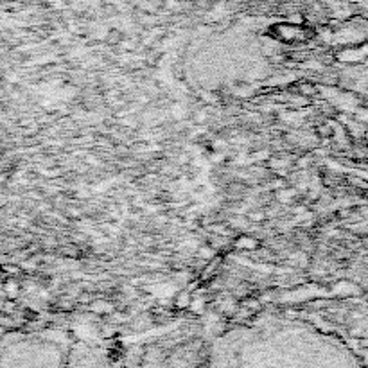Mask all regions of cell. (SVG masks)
<instances>
[{"mask_svg": "<svg viewBox=\"0 0 368 368\" xmlns=\"http://www.w3.org/2000/svg\"><path fill=\"white\" fill-rule=\"evenodd\" d=\"M122 40H124V36L119 29H111V31L108 32V42H110V44H120Z\"/></svg>", "mask_w": 368, "mask_h": 368, "instance_id": "1", "label": "cell"}, {"mask_svg": "<svg viewBox=\"0 0 368 368\" xmlns=\"http://www.w3.org/2000/svg\"><path fill=\"white\" fill-rule=\"evenodd\" d=\"M171 113H173L174 119H183L185 117V108L182 104H173L171 106Z\"/></svg>", "mask_w": 368, "mask_h": 368, "instance_id": "2", "label": "cell"}, {"mask_svg": "<svg viewBox=\"0 0 368 368\" xmlns=\"http://www.w3.org/2000/svg\"><path fill=\"white\" fill-rule=\"evenodd\" d=\"M237 246H242V248H255V246H257V242H255L254 239L242 237V239H239Z\"/></svg>", "mask_w": 368, "mask_h": 368, "instance_id": "3", "label": "cell"}, {"mask_svg": "<svg viewBox=\"0 0 368 368\" xmlns=\"http://www.w3.org/2000/svg\"><path fill=\"white\" fill-rule=\"evenodd\" d=\"M199 254H201L205 259H209V257H212V255H214V250H212V248H201V250H199Z\"/></svg>", "mask_w": 368, "mask_h": 368, "instance_id": "4", "label": "cell"}, {"mask_svg": "<svg viewBox=\"0 0 368 368\" xmlns=\"http://www.w3.org/2000/svg\"><path fill=\"white\" fill-rule=\"evenodd\" d=\"M178 305L182 307V305H189V295H180L178 297Z\"/></svg>", "mask_w": 368, "mask_h": 368, "instance_id": "5", "label": "cell"}]
</instances>
